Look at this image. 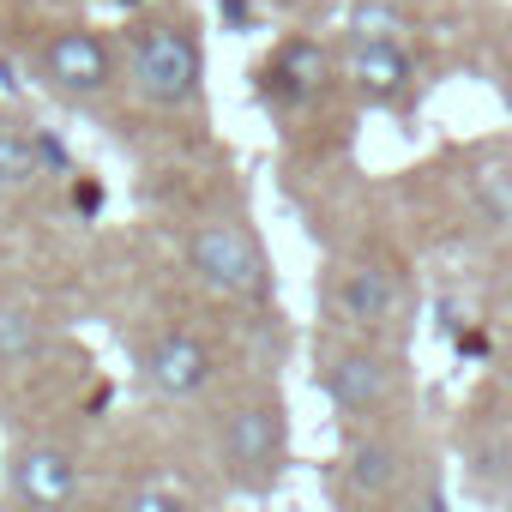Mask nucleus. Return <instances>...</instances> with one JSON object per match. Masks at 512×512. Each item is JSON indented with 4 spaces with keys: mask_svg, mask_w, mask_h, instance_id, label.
<instances>
[{
    "mask_svg": "<svg viewBox=\"0 0 512 512\" xmlns=\"http://www.w3.org/2000/svg\"><path fill=\"white\" fill-rule=\"evenodd\" d=\"M217 470L235 494H272L290 470V404L278 386H241L217 416Z\"/></svg>",
    "mask_w": 512,
    "mask_h": 512,
    "instance_id": "obj_4",
    "label": "nucleus"
},
{
    "mask_svg": "<svg viewBox=\"0 0 512 512\" xmlns=\"http://www.w3.org/2000/svg\"><path fill=\"white\" fill-rule=\"evenodd\" d=\"M181 260H187V278L211 302H223V308H266L272 290H278L272 260H266V241L253 235V223L235 217V211L199 217L181 235Z\"/></svg>",
    "mask_w": 512,
    "mask_h": 512,
    "instance_id": "obj_5",
    "label": "nucleus"
},
{
    "mask_svg": "<svg viewBox=\"0 0 512 512\" xmlns=\"http://www.w3.org/2000/svg\"><path fill=\"white\" fill-rule=\"evenodd\" d=\"M121 512H193V500L175 488V482H133L127 488V500H121Z\"/></svg>",
    "mask_w": 512,
    "mask_h": 512,
    "instance_id": "obj_13",
    "label": "nucleus"
},
{
    "mask_svg": "<svg viewBox=\"0 0 512 512\" xmlns=\"http://www.w3.org/2000/svg\"><path fill=\"white\" fill-rule=\"evenodd\" d=\"M344 79L368 109H404L416 97V61L404 43H356L344 49Z\"/></svg>",
    "mask_w": 512,
    "mask_h": 512,
    "instance_id": "obj_10",
    "label": "nucleus"
},
{
    "mask_svg": "<svg viewBox=\"0 0 512 512\" xmlns=\"http://www.w3.org/2000/svg\"><path fill=\"white\" fill-rule=\"evenodd\" d=\"M121 7H127V19H133V13H151V7H169V0H121Z\"/></svg>",
    "mask_w": 512,
    "mask_h": 512,
    "instance_id": "obj_15",
    "label": "nucleus"
},
{
    "mask_svg": "<svg viewBox=\"0 0 512 512\" xmlns=\"http://www.w3.org/2000/svg\"><path fill=\"white\" fill-rule=\"evenodd\" d=\"M7 482H13L19 512H73V500H79V458L61 440H25L13 452Z\"/></svg>",
    "mask_w": 512,
    "mask_h": 512,
    "instance_id": "obj_9",
    "label": "nucleus"
},
{
    "mask_svg": "<svg viewBox=\"0 0 512 512\" xmlns=\"http://www.w3.org/2000/svg\"><path fill=\"white\" fill-rule=\"evenodd\" d=\"M314 386L326 392V404L338 410L344 428H380V422H404L410 410V362L392 338H350V332H326L314 350Z\"/></svg>",
    "mask_w": 512,
    "mask_h": 512,
    "instance_id": "obj_2",
    "label": "nucleus"
},
{
    "mask_svg": "<svg viewBox=\"0 0 512 512\" xmlns=\"http://www.w3.org/2000/svg\"><path fill=\"white\" fill-rule=\"evenodd\" d=\"M217 374H223V362H217L211 338L193 332V326H175L169 320V326H151L139 338V380L157 398H169V404H187V398L211 392Z\"/></svg>",
    "mask_w": 512,
    "mask_h": 512,
    "instance_id": "obj_7",
    "label": "nucleus"
},
{
    "mask_svg": "<svg viewBox=\"0 0 512 512\" xmlns=\"http://www.w3.org/2000/svg\"><path fill=\"white\" fill-rule=\"evenodd\" d=\"M326 79H332V55L314 37H284L260 67V97L296 109V103H314L326 91Z\"/></svg>",
    "mask_w": 512,
    "mask_h": 512,
    "instance_id": "obj_11",
    "label": "nucleus"
},
{
    "mask_svg": "<svg viewBox=\"0 0 512 512\" xmlns=\"http://www.w3.org/2000/svg\"><path fill=\"white\" fill-rule=\"evenodd\" d=\"M61 157L37 127H19V121H0V187H31L43 175V163Z\"/></svg>",
    "mask_w": 512,
    "mask_h": 512,
    "instance_id": "obj_12",
    "label": "nucleus"
},
{
    "mask_svg": "<svg viewBox=\"0 0 512 512\" xmlns=\"http://www.w3.org/2000/svg\"><path fill=\"white\" fill-rule=\"evenodd\" d=\"M37 344H43V326L31 320V314H0V362H25V356H37Z\"/></svg>",
    "mask_w": 512,
    "mask_h": 512,
    "instance_id": "obj_14",
    "label": "nucleus"
},
{
    "mask_svg": "<svg viewBox=\"0 0 512 512\" xmlns=\"http://www.w3.org/2000/svg\"><path fill=\"white\" fill-rule=\"evenodd\" d=\"M121 61H127V91L151 115H193L205 103V43L175 0L127 19Z\"/></svg>",
    "mask_w": 512,
    "mask_h": 512,
    "instance_id": "obj_1",
    "label": "nucleus"
},
{
    "mask_svg": "<svg viewBox=\"0 0 512 512\" xmlns=\"http://www.w3.org/2000/svg\"><path fill=\"white\" fill-rule=\"evenodd\" d=\"M416 290L410 272L392 247H356L326 272V332H350V338H392L410 326Z\"/></svg>",
    "mask_w": 512,
    "mask_h": 512,
    "instance_id": "obj_3",
    "label": "nucleus"
},
{
    "mask_svg": "<svg viewBox=\"0 0 512 512\" xmlns=\"http://www.w3.org/2000/svg\"><path fill=\"white\" fill-rule=\"evenodd\" d=\"M43 79L61 91V97H79V103H97L121 85V49L91 31V25H61L43 37Z\"/></svg>",
    "mask_w": 512,
    "mask_h": 512,
    "instance_id": "obj_8",
    "label": "nucleus"
},
{
    "mask_svg": "<svg viewBox=\"0 0 512 512\" xmlns=\"http://www.w3.org/2000/svg\"><path fill=\"white\" fill-rule=\"evenodd\" d=\"M416 488V452L404 440V422L350 428L338 452V494L350 512H398Z\"/></svg>",
    "mask_w": 512,
    "mask_h": 512,
    "instance_id": "obj_6",
    "label": "nucleus"
}]
</instances>
